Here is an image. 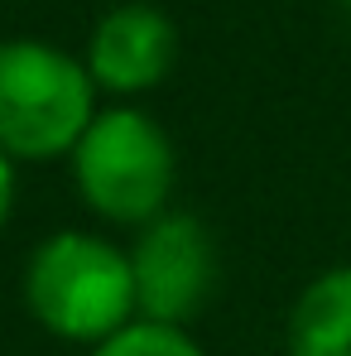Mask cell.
<instances>
[{
	"label": "cell",
	"mask_w": 351,
	"mask_h": 356,
	"mask_svg": "<svg viewBox=\"0 0 351 356\" xmlns=\"http://www.w3.org/2000/svg\"><path fill=\"white\" fill-rule=\"evenodd\" d=\"M19 303L54 342L92 352L140 318L130 250L111 232L58 227L24 255Z\"/></svg>",
	"instance_id": "obj_1"
},
{
	"label": "cell",
	"mask_w": 351,
	"mask_h": 356,
	"mask_svg": "<svg viewBox=\"0 0 351 356\" xmlns=\"http://www.w3.org/2000/svg\"><path fill=\"white\" fill-rule=\"evenodd\" d=\"M77 202L111 232H140L174 212L178 145L145 106H101L67 154Z\"/></svg>",
	"instance_id": "obj_2"
},
{
	"label": "cell",
	"mask_w": 351,
	"mask_h": 356,
	"mask_svg": "<svg viewBox=\"0 0 351 356\" xmlns=\"http://www.w3.org/2000/svg\"><path fill=\"white\" fill-rule=\"evenodd\" d=\"M101 92L82 54L54 39H0V154L19 169L67 164Z\"/></svg>",
	"instance_id": "obj_3"
},
{
	"label": "cell",
	"mask_w": 351,
	"mask_h": 356,
	"mask_svg": "<svg viewBox=\"0 0 351 356\" xmlns=\"http://www.w3.org/2000/svg\"><path fill=\"white\" fill-rule=\"evenodd\" d=\"M130 275L145 323L193 327L222 289V245L197 212H164L130 236Z\"/></svg>",
	"instance_id": "obj_4"
},
{
	"label": "cell",
	"mask_w": 351,
	"mask_h": 356,
	"mask_svg": "<svg viewBox=\"0 0 351 356\" xmlns=\"http://www.w3.org/2000/svg\"><path fill=\"white\" fill-rule=\"evenodd\" d=\"M82 63L101 97L135 106L140 97L159 92L178 67V24L149 0L111 5L92 24Z\"/></svg>",
	"instance_id": "obj_5"
},
{
	"label": "cell",
	"mask_w": 351,
	"mask_h": 356,
	"mask_svg": "<svg viewBox=\"0 0 351 356\" xmlns=\"http://www.w3.org/2000/svg\"><path fill=\"white\" fill-rule=\"evenodd\" d=\"M289 356H351V260L318 270L284 318Z\"/></svg>",
	"instance_id": "obj_6"
},
{
	"label": "cell",
	"mask_w": 351,
	"mask_h": 356,
	"mask_svg": "<svg viewBox=\"0 0 351 356\" xmlns=\"http://www.w3.org/2000/svg\"><path fill=\"white\" fill-rule=\"evenodd\" d=\"M82 356H207V347L193 337V327H169V323L135 318L130 327H120L116 337H106L101 347H92Z\"/></svg>",
	"instance_id": "obj_7"
},
{
	"label": "cell",
	"mask_w": 351,
	"mask_h": 356,
	"mask_svg": "<svg viewBox=\"0 0 351 356\" xmlns=\"http://www.w3.org/2000/svg\"><path fill=\"white\" fill-rule=\"evenodd\" d=\"M15 207H19V164H10L0 154V236H5V227L15 217Z\"/></svg>",
	"instance_id": "obj_8"
},
{
	"label": "cell",
	"mask_w": 351,
	"mask_h": 356,
	"mask_svg": "<svg viewBox=\"0 0 351 356\" xmlns=\"http://www.w3.org/2000/svg\"><path fill=\"white\" fill-rule=\"evenodd\" d=\"M347 10H351V0H347Z\"/></svg>",
	"instance_id": "obj_9"
}]
</instances>
